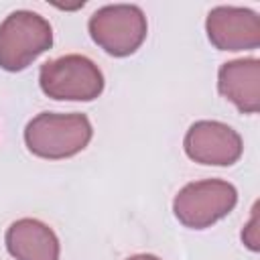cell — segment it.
<instances>
[{"mask_svg":"<svg viewBox=\"0 0 260 260\" xmlns=\"http://www.w3.org/2000/svg\"><path fill=\"white\" fill-rule=\"evenodd\" d=\"M91 140V124L85 114L43 112L24 128L28 150L41 158H67Z\"/></svg>","mask_w":260,"mask_h":260,"instance_id":"obj_1","label":"cell"},{"mask_svg":"<svg viewBox=\"0 0 260 260\" xmlns=\"http://www.w3.org/2000/svg\"><path fill=\"white\" fill-rule=\"evenodd\" d=\"M53 28L37 12L16 10L0 24V67L20 71L41 53L51 49Z\"/></svg>","mask_w":260,"mask_h":260,"instance_id":"obj_2","label":"cell"},{"mask_svg":"<svg viewBox=\"0 0 260 260\" xmlns=\"http://www.w3.org/2000/svg\"><path fill=\"white\" fill-rule=\"evenodd\" d=\"M41 89L53 100H95L104 89V75L83 55H65L41 65Z\"/></svg>","mask_w":260,"mask_h":260,"instance_id":"obj_3","label":"cell"},{"mask_svg":"<svg viewBox=\"0 0 260 260\" xmlns=\"http://www.w3.org/2000/svg\"><path fill=\"white\" fill-rule=\"evenodd\" d=\"M236 201L238 191L232 183L207 179L185 185L173 201V211L183 225L203 230L225 217L234 209Z\"/></svg>","mask_w":260,"mask_h":260,"instance_id":"obj_4","label":"cell"},{"mask_svg":"<svg viewBox=\"0 0 260 260\" xmlns=\"http://www.w3.org/2000/svg\"><path fill=\"white\" fill-rule=\"evenodd\" d=\"M89 35L95 45L114 57L132 55L146 37V16L134 4H110L89 18Z\"/></svg>","mask_w":260,"mask_h":260,"instance_id":"obj_5","label":"cell"},{"mask_svg":"<svg viewBox=\"0 0 260 260\" xmlns=\"http://www.w3.org/2000/svg\"><path fill=\"white\" fill-rule=\"evenodd\" d=\"M185 152L201 165L230 167L242 156V138L234 128L221 122L201 120L187 130Z\"/></svg>","mask_w":260,"mask_h":260,"instance_id":"obj_6","label":"cell"},{"mask_svg":"<svg viewBox=\"0 0 260 260\" xmlns=\"http://www.w3.org/2000/svg\"><path fill=\"white\" fill-rule=\"evenodd\" d=\"M207 37L221 51H244L260 45V18L248 8L217 6L207 14Z\"/></svg>","mask_w":260,"mask_h":260,"instance_id":"obj_7","label":"cell"},{"mask_svg":"<svg viewBox=\"0 0 260 260\" xmlns=\"http://www.w3.org/2000/svg\"><path fill=\"white\" fill-rule=\"evenodd\" d=\"M219 93L236 104L244 114H256L260 110V61L236 59L219 67L217 79Z\"/></svg>","mask_w":260,"mask_h":260,"instance_id":"obj_8","label":"cell"},{"mask_svg":"<svg viewBox=\"0 0 260 260\" xmlns=\"http://www.w3.org/2000/svg\"><path fill=\"white\" fill-rule=\"evenodd\" d=\"M6 248L16 260H59V240L39 219L14 221L6 230Z\"/></svg>","mask_w":260,"mask_h":260,"instance_id":"obj_9","label":"cell"},{"mask_svg":"<svg viewBox=\"0 0 260 260\" xmlns=\"http://www.w3.org/2000/svg\"><path fill=\"white\" fill-rule=\"evenodd\" d=\"M242 240L246 242V246L250 248V250H258V238H256V213H252V219H250V223L246 225V230L242 232Z\"/></svg>","mask_w":260,"mask_h":260,"instance_id":"obj_10","label":"cell"},{"mask_svg":"<svg viewBox=\"0 0 260 260\" xmlns=\"http://www.w3.org/2000/svg\"><path fill=\"white\" fill-rule=\"evenodd\" d=\"M128 260H160V258H156V256H152V254H138V256H132V258H128Z\"/></svg>","mask_w":260,"mask_h":260,"instance_id":"obj_11","label":"cell"}]
</instances>
